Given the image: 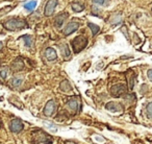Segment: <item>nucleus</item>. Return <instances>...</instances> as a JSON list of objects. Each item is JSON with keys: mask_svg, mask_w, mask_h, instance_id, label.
<instances>
[{"mask_svg": "<svg viewBox=\"0 0 152 144\" xmlns=\"http://www.w3.org/2000/svg\"><path fill=\"white\" fill-rule=\"evenodd\" d=\"M3 26L7 30H17V29H23L27 28L28 24L26 23L25 20L20 19V18H12L7 21L3 22Z\"/></svg>", "mask_w": 152, "mask_h": 144, "instance_id": "1", "label": "nucleus"}, {"mask_svg": "<svg viewBox=\"0 0 152 144\" xmlns=\"http://www.w3.org/2000/svg\"><path fill=\"white\" fill-rule=\"evenodd\" d=\"M88 44V40L83 36H78L76 37L73 41H72V47H73V50L75 53H78L87 46Z\"/></svg>", "mask_w": 152, "mask_h": 144, "instance_id": "2", "label": "nucleus"}, {"mask_svg": "<svg viewBox=\"0 0 152 144\" xmlns=\"http://www.w3.org/2000/svg\"><path fill=\"white\" fill-rule=\"evenodd\" d=\"M57 4H58V1H57V0H48L46 5H45L44 15L46 16V17H49V16L52 15Z\"/></svg>", "mask_w": 152, "mask_h": 144, "instance_id": "3", "label": "nucleus"}, {"mask_svg": "<svg viewBox=\"0 0 152 144\" xmlns=\"http://www.w3.org/2000/svg\"><path fill=\"white\" fill-rule=\"evenodd\" d=\"M23 129V123L20 119H14L12 120L11 124H10V129H11L13 133H19Z\"/></svg>", "mask_w": 152, "mask_h": 144, "instance_id": "4", "label": "nucleus"}, {"mask_svg": "<svg viewBox=\"0 0 152 144\" xmlns=\"http://www.w3.org/2000/svg\"><path fill=\"white\" fill-rule=\"evenodd\" d=\"M79 27V23L78 22H70V23L67 24V26L64 29V35L65 36H69V35L73 34L74 32L78 29Z\"/></svg>", "mask_w": 152, "mask_h": 144, "instance_id": "5", "label": "nucleus"}, {"mask_svg": "<svg viewBox=\"0 0 152 144\" xmlns=\"http://www.w3.org/2000/svg\"><path fill=\"white\" fill-rule=\"evenodd\" d=\"M55 111V102L54 100H49L48 102L46 104V106H45L44 108V115L45 116H52L53 113H54Z\"/></svg>", "mask_w": 152, "mask_h": 144, "instance_id": "6", "label": "nucleus"}, {"mask_svg": "<svg viewBox=\"0 0 152 144\" xmlns=\"http://www.w3.org/2000/svg\"><path fill=\"white\" fill-rule=\"evenodd\" d=\"M68 18V13H61L58 16H56L54 19V25L56 28H61V25L64 24L65 20Z\"/></svg>", "mask_w": 152, "mask_h": 144, "instance_id": "7", "label": "nucleus"}, {"mask_svg": "<svg viewBox=\"0 0 152 144\" xmlns=\"http://www.w3.org/2000/svg\"><path fill=\"white\" fill-rule=\"evenodd\" d=\"M78 106L79 104L77 102V100L75 99V98H72V99H69L67 102V107L68 109H69L70 111H72V112H77L78 111Z\"/></svg>", "mask_w": 152, "mask_h": 144, "instance_id": "8", "label": "nucleus"}, {"mask_svg": "<svg viewBox=\"0 0 152 144\" xmlns=\"http://www.w3.org/2000/svg\"><path fill=\"white\" fill-rule=\"evenodd\" d=\"M106 110H108L110 112L113 113H117V112H121L122 111V107L119 104H116V102H110L108 104H106Z\"/></svg>", "mask_w": 152, "mask_h": 144, "instance_id": "9", "label": "nucleus"}, {"mask_svg": "<svg viewBox=\"0 0 152 144\" xmlns=\"http://www.w3.org/2000/svg\"><path fill=\"white\" fill-rule=\"evenodd\" d=\"M125 91V87L124 85H117V86H114L110 90L112 92V95L113 96H120L123 92Z\"/></svg>", "mask_w": 152, "mask_h": 144, "instance_id": "10", "label": "nucleus"}, {"mask_svg": "<svg viewBox=\"0 0 152 144\" xmlns=\"http://www.w3.org/2000/svg\"><path fill=\"white\" fill-rule=\"evenodd\" d=\"M45 55H46L47 60H49V61H53V60H55L57 57L56 51H55L52 47H48V48L45 50Z\"/></svg>", "mask_w": 152, "mask_h": 144, "instance_id": "11", "label": "nucleus"}, {"mask_svg": "<svg viewBox=\"0 0 152 144\" xmlns=\"http://www.w3.org/2000/svg\"><path fill=\"white\" fill-rule=\"evenodd\" d=\"M83 9H85V4H83V3H79V2L72 3V10L74 12H76V13H80V12L83 11Z\"/></svg>", "mask_w": 152, "mask_h": 144, "instance_id": "12", "label": "nucleus"}, {"mask_svg": "<svg viewBox=\"0 0 152 144\" xmlns=\"http://www.w3.org/2000/svg\"><path fill=\"white\" fill-rule=\"evenodd\" d=\"M59 88H61V90H63V91H65V92L71 91V90H72L71 85H70V83L67 81V79H65V81L61 82V85H59Z\"/></svg>", "mask_w": 152, "mask_h": 144, "instance_id": "13", "label": "nucleus"}, {"mask_svg": "<svg viewBox=\"0 0 152 144\" xmlns=\"http://www.w3.org/2000/svg\"><path fill=\"white\" fill-rule=\"evenodd\" d=\"M22 39L24 40V43H25L26 47H31L32 43H34V39H32L31 36L25 35V36H22Z\"/></svg>", "mask_w": 152, "mask_h": 144, "instance_id": "14", "label": "nucleus"}, {"mask_svg": "<svg viewBox=\"0 0 152 144\" xmlns=\"http://www.w3.org/2000/svg\"><path fill=\"white\" fill-rule=\"evenodd\" d=\"M36 7H37L36 0H32V1H29V2L24 4V7H25V10H27V11H34V10L36 9Z\"/></svg>", "mask_w": 152, "mask_h": 144, "instance_id": "15", "label": "nucleus"}, {"mask_svg": "<svg viewBox=\"0 0 152 144\" xmlns=\"http://www.w3.org/2000/svg\"><path fill=\"white\" fill-rule=\"evenodd\" d=\"M13 66H14V68L17 70V71H20V70L23 69L24 64H23V62H21V60L18 59V60H16V61L14 62V65Z\"/></svg>", "mask_w": 152, "mask_h": 144, "instance_id": "16", "label": "nucleus"}, {"mask_svg": "<svg viewBox=\"0 0 152 144\" xmlns=\"http://www.w3.org/2000/svg\"><path fill=\"white\" fill-rule=\"evenodd\" d=\"M88 25H89L90 29L92 30V35H93V36H96V35H97V32L100 30L99 26L96 25V24H94V23H91V22H90V23L88 24Z\"/></svg>", "mask_w": 152, "mask_h": 144, "instance_id": "17", "label": "nucleus"}, {"mask_svg": "<svg viewBox=\"0 0 152 144\" xmlns=\"http://www.w3.org/2000/svg\"><path fill=\"white\" fill-rule=\"evenodd\" d=\"M61 53H63V55L65 57H70V49H69V47L67 46V45H61Z\"/></svg>", "mask_w": 152, "mask_h": 144, "instance_id": "18", "label": "nucleus"}, {"mask_svg": "<svg viewBox=\"0 0 152 144\" xmlns=\"http://www.w3.org/2000/svg\"><path fill=\"white\" fill-rule=\"evenodd\" d=\"M12 86L13 87H19L20 85L22 84V79H19V77H14L11 82Z\"/></svg>", "mask_w": 152, "mask_h": 144, "instance_id": "19", "label": "nucleus"}, {"mask_svg": "<svg viewBox=\"0 0 152 144\" xmlns=\"http://www.w3.org/2000/svg\"><path fill=\"white\" fill-rule=\"evenodd\" d=\"M108 2V0H93V3L96 5H100V7H104Z\"/></svg>", "mask_w": 152, "mask_h": 144, "instance_id": "20", "label": "nucleus"}, {"mask_svg": "<svg viewBox=\"0 0 152 144\" xmlns=\"http://www.w3.org/2000/svg\"><path fill=\"white\" fill-rule=\"evenodd\" d=\"M146 111H147L148 116L151 117V118H152V102H150V104H148L147 108H146Z\"/></svg>", "mask_w": 152, "mask_h": 144, "instance_id": "21", "label": "nucleus"}, {"mask_svg": "<svg viewBox=\"0 0 152 144\" xmlns=\"http://www.w3.org/2000/svg\"><path fill=\"white\" fill-rule=\"evenodd\" d=\"M7 71H9V70H7V68H2V70H1V79H3V81H4L5 79H7Z\"/></svg>", "mask_w": 152, "mask_h": 144, "instance_id": "22", "label": "nucleus"}, {"mask_svg": "<svg viewBox=\"0 0 152 144\" xmlns=\"http://www.w3.org/2000/svg\"><path fill=\"white\" fill-rule=\"evenodd\" d=\"M147 75H148V79H149L150 81L152 82V69H151V70H149V71H148Z\"/></svg>", "mask_w": 152, "mask_h": 144, "instance_id": "23", "label": "nucleus"}, {"mask_svg": "<svg viewBox=\"0 0 152 144\" xmlns=\"http://www.w3.org/2000/svg\"><path fill=\"white\" fill-rule=\"evenodd\" d=\"M151 11H152V9H151Z\"/></svg>", "mask_w": 152, "mask_h": 144, "instance_id": "24", "label": "nucleus"}]
</instances>
